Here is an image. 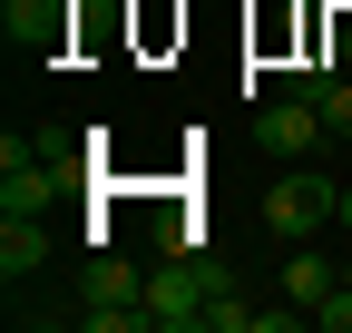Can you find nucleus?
I'll list each match as a JSON object with an SVG mask.
<instances>
[{
  "label": "nucleus",
  "instance_id": "obj_1",
  "mask_svg": "<svg viewBox=\"0 0 352 333\" xmlns=\"http://www.w3.org/2000/svg\"><path fill=\"white\" fill-rule=\"evenodd\" d=\"M323 226H342V177H323V166H284V177L264 186V235L314 245Z\"/></svg>",
  "mask_w": 352,
  "mask_h": 333
},
{
  "label": "nucleus",
  "instance_id": "obj_2",
  "mask_svg": "<svg viewBox=\"0 0 352 333\" xmlns=\"http://www.w3.org/2000/svg\"><path fill=\"white\" fill-rule=\"evenodd\" d=\"M215 284H235L226 265H215V255H166V265L147 275V323H157V333H196V323H206V294H215Z\"/></svg>",
  "mask_w": 352,
  "mask_h": 333
},
{
  "label": "nucleus",
  "instance_id": "obj_3",
  "mask_svg": "<svg viewBox=\"0 0 352 333\" xmlns=\"http://www.w3.org/2000/svg\"><path fill=\"white\" fill-rule=\"evenodd\" d=\"M323 138H333V128H323V108H314V98H294V89H284L274 108H254V147H264V157H284V166H303Z\"/></svg>",
  "mask_w": 352,
  "mask_h": 333
},
{
  "label": "nucleus",
  "instance_id": "obj_4",
  "mask_svg": "<svg viewBox=\"0 0 352 333\" xmlns=\"http://www.w3.org/2000/svg\"><path fill=\"white\" fill-rule=\"evenodd\" d=\"M69 20H78V0H0V30H10V50H30V59L69 50Z\"/></svg>",
  "mask_w": 352,
  "mask_h": 333
},
{
  "label": "nucleus",
  "instance_id": "obj_5",
  "mask_svg": "<svg viewBox=\"0 0 352 333\" xmlns=\"http://www.w3.org/2000/svg\"><path fill=\"white\" fill-rule=\"evenodd\" d=\"M50 265V226L39 216H0V284H30Z\"/></svg>",
  "mask_w": 352,
  "mask_h": 333
},
{
  "label": "nucleus",
  "instance_id": "obj_6",
  "mask_svg": "<svg viewBox=\"0 0 352 333\" xmlns=\"http://www.w3.org/2000/svg\"><path fill=\"white\" fill-rule=\"evenodd\" d=\"M333 284H342V265H333V255H314V245H294V255H284V304H303V314H314Z\"/></svg>",
  "mask_w": 352,
  "mask_h": 333
},
{
  "label": "nucleus",
  "instance_id": "obj_7",
  "mask_svg": "<svg viewBox=\"0 0 352 333\" xmlns=\"http://www.w3.org/2000/svg\"><path fill=\"white\" fill-rule=\"evenodd\" d=\"M254 314H264V304H245L235 284H215V294H206V333H254Z\"/></svg>",
  "mask_w": 352,
  "mask_h": 333
},
{
  "label": "nucleus",
  "instance_id": "obj_8",
  "mask_svg": "<svg viewBox=\"0 0 352 333\" xmlns=\"http://www.w3.org/2000/svg\"><path fill=\"white\" fill-rule=\"evenodd\" d=\"M314 108H323V128H333V138H352V78H323Z\"/></svg>",
  "mask_w": 352,
  "mask_h": 333
},
{
  "label": "nucleus",
  "instance_id": "obj_9",
  "mask_svg": "<svg viewBox=\"0 0 352 333\" xmlns=\"http://www.w3.org/2000/svg\"><path fill=\"white\" fill-rule=\"evenodd\" d=\"M314 333H352V284H333V294L314 304Z\"/></svg>",
  "mask_w": 352,
  "mask_h": 333
},
{
  "label": "nucleus",
  "instance_id": "obj_10",
  "mask_svg": "<svg viewBox=\"0 0 352 333\" xmlns=\"http://www.w3.org/2000/svg\"><path fill=\"white\" fill-rule=\"evenodd\" d=\"M342 235H352V186H342Z\"/></svg>",
  "mask_w": 352,
  "mask_h": 333
},
{
  "label": "nucleus",
  "instance_id": "obj_11",
  "mask_svg": "<svg viewBox=\"0 0 352 333\" xmlns=\"http://www.w3.org/2000/svg\"><path fill=\"white\" fill-rule=\"evenodd\" d=\"M342 284H352V255H342Z\"/></svg>",
  "mask_w": 352,
  "mask_h": 333
}]
</instances>
